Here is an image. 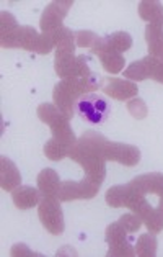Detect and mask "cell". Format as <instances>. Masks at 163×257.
Wrapping results in <instances>:
<instances>
[{
    "instance_id": "17",
    "label": "cell",
    "mask_w": 163,
    "mask_h": 257,
    "mask_svg": "<svg viewBox=\"0 0 163 257\" xmlns=\"http://www.w3.org/2000/svg\"><path fill=\"white\" fill-rule=\"evenodd\" d=\"M38 190L46 198H58L60 189V179L54 169H42L38 175Z\"/></svg>"
},
{
    "instance_id": "22",
    "label": "cell",
    "mask_w": 163,
    "mask_h": 257,
    "mask_svg": "<svg viewBox=\"0 0 163 257\" xmlns=\"http://www.w3.org/2000/svg\"><path fill=\"white\" fill-rule=\"evenodd\" d=\"M148 74H150V56H146V58L132 62V64L124 71V77L140 82V80L148 79Z\"/></svg>"
},
{
    "instance_id": "8",
    "label": "cell",
    "mask_w": 163,
    "mask_h": 257,
    "mask_svg": "<svg viewBox=\"0 0 163 257\" xmlns=\"http://www.w3.org/2000/svg\"><path fill=\"white\" fill-rule=\"evenodd\" d=\"M38 216H40L42 226L51 234L64 233V213H62L59 198L42 197L40 205H38Z\"/></svg>"
},
{
    "instance_id": "24",
    "label": "cell",
    "mask_w": 163,
    "mask_h": 257,
    "mask_svg": "<svg viewBox=\"0 0 163 257\" xmlns=\"http://www.w3.org/2000/svg\"><path fill=\"white\" fill-rule=\"evenodd\" d=\"M156 247H158V242H156L155 234L152 233L142 234L136 242V254L139 257H155Z\"/></svg>"
},
{
    "instance_id": "33",
    "label": "cell",
    "mask_w": 163,
    "mask_h": 257,
    "mask_svg": "<svg viewBox=\"0 0 163 257\" xmlns=\"http://www.w3.org/2000/svg\"><path fill=\"white\" fill-rule=\"evenodd\" d=\"M158 208L163 210V197H160V203H158Z\"/></svg>"
},
{
    "instance_id": "11",
    "label": "cell",
    "mask_w": 163,
    "mask_h": 257,
    "mask_svg": "<svg viewBox=\"0 0 163 257\" xmlns=\"http://www.w3.org/2000/svg\"><path fill=\"white\" fill-rule=\"evenodd\" d=\"M72 5H74L72 0H59V2L49 4L44 9V12H42L40 20L42 33H54L56 30L64 27L62 22L67 17L68 10L72 9Z\"/></svg>"
},
{
    "instance_id": "26",
    "label": "cell",
    "mask_w": 163,
    "mask_h": 257,
    "mask_svg": "<svg viewBox=\"0 0 163 257\" xmlns=\"http://www.w3.org/2000/svg\"><path fill=\"white\" fill-rule=\"evenodd\" d=\"M106 40H108L110 46L112 49H116L118 53H124L130 49L132 46V36L126 31H116V33H111V35H106Z\"/></svg>"
},
{
    "instance_id": "12",
    "label": "cell",
    "mask_w": 163,
    "mask_h": 257,
    "mask_svg": "<svg viewBox=\"0 0 163 257\" xmlns=\"http://www.w3.org/2000/svg\"><path fill=\"white\" fill-rule=\"evenodd\" d=\"M92 51L100 58V61H102V64H103V69L106 72L118 74L124 69V64H126V62H124V56L110 46L106 36H100L96 45L92 48Z\"/></svg>"
},
{
    "instance_id": "1",
    "label": "cell",
    "mask_w": 163,
    "mask_h": 257,
    "mask_svg": "<svg viewBox=\"0 0 163 257\" xmlns=\"http://www.w3.org/2000/svg\"><path fill=\"white\" fill-rule=\"evenodd\" d=\"M104 141L106 138L98 131H86L78 138L68 153V158L84 167L85 177H88L98 187H102L106 177V159L102 153Z\"/></svg>"
},
{
    "instance_id": "10",
    "label": "cell",
    "mask_w": 163,
    "mask_h": 257,
    "mask_svg": "<svg viewBox=\"0 0 163 257\" xmlns=\"http://www.w3.org/2000/svg\"><path fill=\"white\" fill-rule=\"evenodd\" d=\"M100 187L96 184L85 177L80 182H74V180H66L60 184L59 189V195L58 198L60 202H72V200H90L98 193Z\"/></svg>"
},
{
    "instance_id": "14",
    "label": "cell",
    "mask_w": 163,
    "mask_h": 257,
    "mask_svg": "<svg viewBox=\"0 0 163 257\" xmlns=\"http://www.w3.org/2000/svg\"><path fill=\"white\" fill-rule=\"evenodd\" d=\"M22 184L20 171L16 169L15 162L10 161L7 156L0 158V187L5 192H14Z\"/></svg>"
},
{
    "instance_id": "19",
    "label": "cell",
    "mask_w": 163,
    "mask_h": 257,
    "mask_svg": "<svg viewBox=\"0 0 163 257\" xmlns=\"http://www.w3.org/2000/svg\"><path fill=\"white\" fill-rule=\"evenodd\" d=\"M148 56L163 61V25L148 23L146 28Z\"/></svg>"
},
{
    "instance_id": "27",
    "label": "cell",
    "mask_w": 163,
    "mask_h": 257,
    "mask_svg": "<svg viewBox=\"0 0 163 257\" xmlns=\"http://www.w3.org/2000/svg\"><path fill=\"white\" fill-rule=\"evenodd\" d=\"M142 221L147 226L148 233L158 234L160 231H163V210L162 208H152Z\"/></svg>"
},
{
    "instance_id": "25",
    "label": "cell",
    "mask_w": 163,
    "mask_h": 257,
    "mask_svg": "<svg viewBox=\"0 0 163 257\" xmlns=\"http://www.w3.org/2000/svg\"><path fill=\"white\" fill-rule=\"evenodd\" d=\"M54 43L56 49H66V51H75V33L67 27H62L56 30L54 33Z\"/></svg>"
},
{
    "instance_id": "31",
    "label": "cell",
    "mask_w": 163,
    "mask_h": 257,
    "mask_svg": "<svg viewBox=\"0 0 163 257\" xmlns=\"http://www.w3.org/2000/svg\"><path fill=\"white\" fill-rule=\"evenodd\" d=\"M148 79H154L156 82L163 84V61L155 59L150 56V74Z\"/></svg>"
},
{
    "instance_id": "18",
    "label": "cell",
    "mask_w": 163,
    "mask_h": 257,
    "mask_svg": "<svg viewBox=\"0 0 163 257\" xmlns=\"http://www.w3.org/2000/svg\"><path fill=\"white\" fill-rule=\"evenodd\" d=\"M41 198H42L41 192L34 189V187H28V185H20L12 192V200H14L15 206L22 210H28L40 205Z\"/></svg>"
},
{
    "instance_id": "7",
    "label": "cell",
    "mask_w": 163,
    "mask_h": 257,
    "mask_svg": "<svg viewBox=\"0 0 163 257\" xmlns=\"http://www.w3.org/2000/svg\"><path fill=\"white\" fill-rule=\"evenodd\" d=\"M104 239L108 242L110 250L106 255L112 257H132L136 255V246H134V236L132 233L122 226L121 223H111L106 228Z\"/></svg>"
},
{
    "instance_id": "3",
    "label": "cell",
    "mask_w": 163,
    "mask_h": 257,
    "mask_svg": "<svg viewBox=\"0 0 163 257\" xmlns=\"http://www.w3.org/2000/svg\"><path fill=\"white\" fill-rule=\"evenodd\" d=\"M106 203L112 208H121V206H128L132 210V213L139 215L142 219L147 216V213L154 208L152 205L147 202L144 193H140L136 187L130 184L126 185H114L106 192Z\"/></svg>"
},
{
    "instance_id": "21",
    "label": "cell",
    "mask_w": 163,
    "mask_h": 257,
    "mask_svg": "<svg viewBox=\"0 0 163 257\" xmlns=\"http://www.w3.org/2000/svg\"><path fill=\"white\" fill-rule=\"evenodd\" d=\"M139 17L148 23L163 25V5L156 0H144L139 4Z\"/></svg>"
},
{
    "instance_id": "30",
    "label": "cell",
    "mask_w": 163,
    "mask_h": 257,
    "mask_svg": "<svg viewBox=\"0 0 163 257\" xmlns=\"http://www.w3.org/2000/svg\"><path fill=\"white\" fill-rule=\"evenodd\" d=\"M128 110L129 113L132 115L134 118H137V120H142V118L147 116V105L146 102H144L142 98H132L130 102L128 103Z\"/></svg>"
},
{
    "instance_id": "15",
    "label": "cell",
    "mask_w": 163,
    "mask_h": 257,
    "mask_svg": "<svg viewBox=\"0 0 163 257\" xmlns=\"http://www.w3.org/2000/svg\"><path fill=\"white\" fill-rule=\"evenodd\" d=\"M137 190L140 193H156V195L163 197V174L162 172H150V174H142L137 175L130 180Z\"/></svg>"
},
{
    "instance_id": "13",
    "label": "cell",
    "mask_w": 163,
    "mask_h": 257,
    "mask_svg": "<svg viewBox=\"0 0 163 257\" xmlns=\"http://www.w3.org/2000/svg\"><path fill=\"white\" fill-rule=\"evenodd\" d=\"M103 92L106 95H110L111 98L116 100H129L137 97V84L132 80H126V79H118V77H106L104 79V85H103Z\"/></svg>"
},
{
    "instance_id": "16",
    "label": "cell",
    "mask_w": 163,
    "mask_h": 257,
    "mask_svg": "<svg viewBox=\"0 0 163 257\" xmlns=\"http://www.w3.org/2000/svg\"><path fill=\"white\" fill-rule=\"evenodd\" d=\"M18 22L10 12L4 10L0 14V43L4 48H16Z\"/></svg>"
},
{
    "instance_id": "28",
    "label": "cell",
    "mask_w": 163,
    "mask_h": 257,
    "mask_svg": "<svg viewBox=\"0 0 163 257\" xmlns=\"http://www.w3.org/2000/svg\"><path fill=\"white\" fill-rule=\"evenodd\" d=\"M100 36L96 33H93V31H88V30H82V31H77L75 33V45L80 46V48H93L96 45Z\"/></svg>"
},
{
    "instance_id": "32",
    "label": "cell",
    "mask_w": 163,
    "mask_h": 257,
    "mask_svg": "<svg viewBox=\"0 0 163 257\" xmlns=\"http://www.w3.org/2000/svg\"><path fill=\"white\" fill-rule=\"evenodd\" d=\"M12 255H38L40 257L41 254L30 250L26 244H15V246L12 247Z\"/></svg>"
},
{
    "instance_id": "29",
    "label": "cell",
    "mask_w": 163,
    "mask_h": 257,
    "mask_svg": "<svg viewBox=\"0 0 163 257\" xmlns=\"http://www.w3.org/2000/svg\"><path fill=\"white\" fill-rule=\"evenodd\" d=\"M119 223L122 224L124 228H126L129 233H137L139 228L142 226V218L139 215H136V213H128V215H122L121 218L118 219Z\"/></svg>"
},
{
    "instance_id": "9",
    "label": "cell",
    "mask_w": 163,
    "mask_h": 257,
    "mask_svg": "<svg viewBox=\"0 0 163 257\" xmlns=\"http://www.w3.org/2000/svg\"><path fill=\"white\" fill-rule=\"evenodd\" d=\"M102 153L106 161H114L128 167H134L139 164V161H140L139 148L132 146V144H126V143L106 140L103 143Z\"/></svg>"
},
{
    "instance_id": "2",
    "label": "cell",
    "mask_w": 163,
    "mask_h": 257,
    "mask_svg": "<svg viewBox=\"0 0 163 257\" xmlns=\"http://www.w3.org/2000/svg\"><path fill=\"white\" fill-rule=\"evenodd\" d=\"M104 79L98 74H90L88 77H74V79H62L54 85L52 98L56 106L68 118L75 115V105L78 98L92 93V90L103 89Z\"/></svg>"
},
{
    "instance_id": "23",
    "label": "cell",
    "mask_w": 163,
    "mask_h": 257,
    "mask_svg": "<svg viewBox=\"0 0 163 257\" xmlns=\"http://www.w3.org/2000/svg\"><path fill=\"white\" fill-rule=\"evenodd\" d=\"M74 146H68V144L62 143L56 138H51L46 144H44V154L49 161H60L64 158H68V153Z\"/></svg>"
},
{
    "instance_id": "4",
    "label": "cell",
    "mask_w": 163,
    "mask_h": 257,
    "mask_svg": "<svg viewBox=\"0 0 163 257\" xmlns=\"http://www.w3.org/2000/svg\"><path fill=\"white\" fill-rule=\"evenodd\" d=\"M36 113L42 123L49 124L52 138L68 144V146H74V144L77 143V138H75L72 126H70V118L62 113L56 105L41 103L40 106H38Z\"/></svg>"
},
{
    "instance_id": "20",
    "label": "cell",
    "mask_w": 163,
    "mask_h": 257,
    "mask_svg": "<svg viewBox=\"0 0 163 257\" xmlns=\"http://www.w3.org/2000/svg\"><path fill=\"white\" fill-rule=\"evenodd\" d=\"M41 35L31 27H20L16 33V48H23L26 51H40Z\"/></svg>"
},
{
    "instance_id": "6",
    "label": "cell",
    "mask_w": 163,
    "mask_h": 257,
    "mask_svg": "<svg viewBox=\"0 0 163 257\" xmlns=\"http://www.w3.org/2000/svg\"><path fill=\"white\" fill-rule=\"evenodd\" d=\"M75 113L88 124H102L108 120L111 113V105L104 97L98 93H86L80 97L75 105Z\"/></svg>"
},
{
    "instance_id": "5",
    "label": "cell",
    "mask_w": 163,
    "mask_h": 257,
    "mask_svg": "<svg viewBox=\"0 0 163 257\" xmlns=\"http://www.w3.org/2000/svg\"><path fill=\"white\" fill-rule=\"evenodd\" d=\"M90 56H75L72 51L66 49H56L54 69L56 74L62 79H74V77H88L90 74Z\"/></svg>"
}]
</instances>
